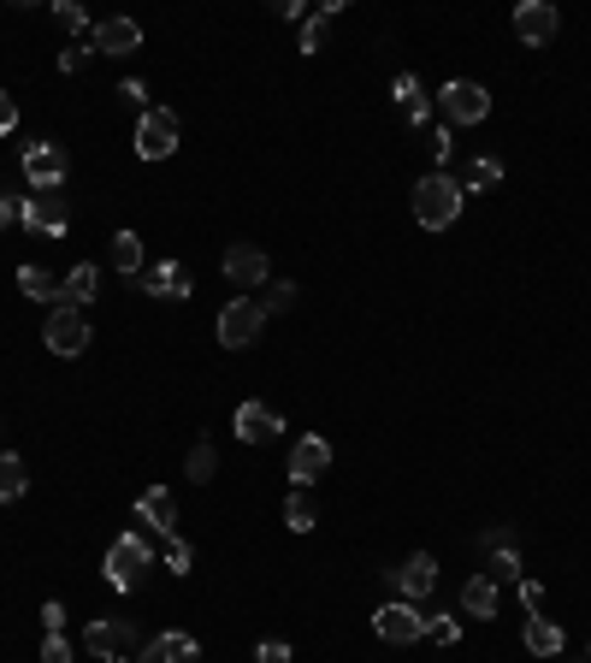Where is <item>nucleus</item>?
I'll use <instances>...</instances> for the list:
<instances>
[{
	"instance_id": "nucleus-1",
	"label": "nucleus",
	"mask_w": 591,
	"mask_h": 663,
	"mask_svg": "<svg viewBox=\"0 0 591 663\" xmlns=\"http://www.w3.org/2000/svg\"><path fill=\"white\" fill-rule=\"evenodd\" d=\"M456 214H462V184L449 173H426L421 184H414V219H421L426 231L456 226Z\"/></svg>"
},
{
	"instance_id": "nucleus-2",
	"label": "nucleus",
	"mask_w": 591,
	"mask_h": 663,
	"mask_svg": "<svg viewBox=\"0 0 591 663\" xmlns=\"http://www.w3.org/2000/svg\"><path fill=\"white\" fill-rule=\"evenodd\" d=\"M143 569H154V551L143 533H118L107 546V563H101V574H107L113 592H131L136 581H143Z\"/></svg>"
},
{
	"instance_id": "nucleus-3",
	"label": "nucleus",
	"mask_w": 591,
	"mask_h": 663,
	"mask_svg": "<svg viewBox=\"0 0 591 663\" xmlns=\"http://www.w3.org/2000/svg\"><path fill=\"white\" fill-rule=\"evenodd\" d=\"M260 332H267V309H260L255 297H231L219 309V344L225 350H249V344H260Z\"/></svg>"
},
{
	"instance_id": "nucleus-4",
	"label": "nucleus",
	"mask_w": 591,
	"mask_h": 663,
	"mask_svg": "<svg viewBox=\"0 0 591 663\" xmlns=\"http://www.w3.org/2000/svg\"><path fill=\"white\" fill-rule=\"evenodd\" d=\"M136 155L143 160H172L178 155V113L148 107L143 118H136Z\"/></svg>"
},
{
	"instance_id": "nucleus-5",
	"label": "nucleus",
	"mask_w": 591,
	"mask_h": 663,
	"mask_svg": "<svg viewBox=\"0 0 591 663\" xmlns=\"http://www.w3.org/2000/svg\"><path fill=\"white\" fill-rule=\"evenodd\" d=\"M65 173H72V160H65L60 143H24V184H30V196H37V190H60Z\"/></svg>"
},
{
	"instance_id": "nucleus-6",
	"label": "nucleus",
	"mask_w": 591,
	"mask_h": 663,
	"mask_svg": "<svg viewBox=\"0 0 591 663\" xmlns=\"http://www.w3.org/2000/svg\"><path fill=\"white\" fill-rule=\"evenodd\" d=\"M42 344L54 355H83V350H90V320H83V309L60 302V309L48 314V327H42Z\"/></svg>"
},
{
	"instance_id": "nucleus-7",
	"label": "nucleus",
	"mask_w": 591,
	"mask_h": 663,
	"mask_svg": "<svg viewBox=\"0 0 591 663\" xmlns=\"http://www.w3.org/2000/svg\"><path fill=\"white\" fill-rule=\"evenodd\" d=\"M438 107H444L449 125H485V113H491V95H485L479 83L456 77V83H444V90H438Z\"/></svg>"
},
{
	"instance_id": "nucleus-8",
	"label": "nucleus",
	"mask_w": 591,
	"mask_h": 663,
	"mask_svg": "<svg viewBox=\"0 0 591 663\" xmlns=\"http://www.w3.org/2000/svg\"><path fill=\"white\" fill-rule=\"evenodd\" d=\"M385 581L403 592L408 604L426 599V592H438V557H432V551H414V557H403L396 569H385Z\"/></svg>"
},
{
	"instance_id": "nucleus-9",
	"label": "nucleus",
	"mask_w": 591,
	"mask_h": 663,
	"mask_svg": "<svg viewBox=\"0 0 591 663\" xmlns=\"http://www.w3.org/2000/svg\"><path fill=\"white\" fill-rule=\"evenodd\" d=\"M83 645H90L95 657H136L148 640L136 634V622H125V617H118V622H90V634H83Z\"/></svg>"
},
{
	"instance_id": "nucleus-10",
	"label": "nucleus",
	"mask_w": 591,
	"mask_h": 663,
	"mask_svg": "<svg viewBox=\"0 0 591 663\" xmlns=\"http://www.w3.org/2000/svg\"><path fill=\"white\" fill-rule=\"evenodd\" d=\"M373 634L385 640V645H414V640H426V617L408 599H396V604H385L373 617Z\"/></svg>"
},
{
	"instance_id": "nucleus-11",
	"label": "nucleus",
	"mask_w": 591,
	"mask_h": 663,
	"mask_svg": "<svg viewBox=\"0 0 591 663\" xmlns=\"http://www.w3.org/2000/svg\"><path fill=\"white\" fill-rule=\"evenodd\" d=\"M65 226H72V214H65V196L60 190L24 196V231L30 237H65Z\"/></svg>"
},
{
	"instance_id": "nucleus-12",
	"label": "nucleus",
	"mask_w": 591,
	"mask_h": 663,
	"mask_svg": "<svg viewBox=\"0 0 591 663\" xmlns=\"http://www.w3.org/2000/svg\"><path fill=\"white\" fill-rule=\"evenodd\" d=\"M325 468H332V445H325L320 433H302V438H296V450H290V486L308 491Z\"/></svg>"
},
{
	"instance_id": "nucleus-13",
	"label": "nucleus",
	"mask_w": 591,
	"mask_h": 663,
	"mask_svg": "<svg viewBox=\"0 0 591 663\" xmlns=\"http://www.w3.org/2000/svg\"><path fill=\"white\" fill-rule=\"evenodd\" d=\"M231 433L242 438V445H272V438L284 433V415H278V410H267V403H237Z\"/></svg>"
},
{
	"instance_id": "nucleus-14",
	"label": "nucleus",
	"mask_w": 591,
	"mask_h": 663,
	"mask_svg": "<svg viewBox=\"0 0 591 663\" xmlns=\"http://www.w3.org/2000/svg\"><path fill=\"white\" fill-rule=\"evenodd\" d=\"M556 30H562V12H556L550 0H527V7H515V37L527 48L556 42Z\"/></svg>"
},
{
	"instance_id": "nucleus-15",
	"label": "nucleus",
	"mask_w": 591,
	"mask_h": 663,
	"mask_svg": "<svg viewBox=\"0 0 591 663\" xmlns=\"http://www.w3.org/2000/svg\"><path fill=\"white\" fill-rule=\"evenodd\" d=\"M143 284L148 297H160V302H189V291H196V279H189V267H178V261H154V267H143Z\"/></svg>"
},
{
	"instance_id": "nucleus-16",
	"label": "nucleus",
	"mask_w": 591,
	"mask_h": 663,
	"mask_svg": "<svg viewBox=\"0 0 591 663\" xmlns=\"http://www.w3.org/2000/svg\"><path fill=\"white\" fill-rule=\"evenodd\" d=\"M90 48L95 54H136V48H143V24L136 19H101L90 30Z\"/></svg>"
},
{
	"instance_id": "nucleus-17",
	"label": "nucleus",
	"mask_w": 591,
	"mask_h": 663,
	"mask_svg": "<svg viewBox=\"0 0 591 663\" xmlns=\"http://www.w3.org/2000/svg\"><path fill=\"white\" fill-rule=\"evenodd\" d=\"M225 279L242 284V291H255V284H272V267H267V255H260V249L237 244V249H225Z\"/></svg>"
},
{
	"instance_id": "nucleus-18",
	"label": "nucleus",
	"mask_w": 591,
	"mask_h": 663,
	"mask_svg": "<svg viewBox=\"0 0 591 663\" xmlns=\"http://www.w3.org/2000/svg\"><path fill=\"white\" fill-rule=\"evenodd\" d=\"M201 657V645H196V634H154L143 652H136V663H196Z\"/></svg>"
},
{
	"instance_id": "nucleus-19",
	"label": "nucleus",
	"mask_w": 591,
	"mask_h": 663,
	"mask_svg": "<svg viewBox=\"0 0 591 663\" xmlns=\"http://www.w3.org/2000/svg\"><path fill=\"white\" fill-rule=\"evenodd\" d=\"M136 521H148L154 533H178V498H172L166 486H154V491H143V498H136Z\"/></svg>"
},
{
	"instance_id": "nucleus-20",
	"label": "nucleus",
	"mask_w": 591,
	"mask_h": 663,
	"mask_svg": "<svg viewBox=\"0 0 591 663\" xmlns=\"http://www.w3.org/2000/svg\"><path fill=\"white\" fill-rule=\"evenodd\" d=\"M391 95H396V107H403L408 125H426V118H432V101H426V90H421V77H414V72L396 77V83H391Z\"/></svg>"
},
{
	"instance_id": "nucleus-21",
	"label": "nucleus",
	"mask_w": 591,
	"mask_h": 663,
	"mask_svg": "<svg viewBox=\"0 0 591 663\" xmlns=\"http://www.w3.org/2000/svg\"><path fill=\"white\" fill-rule=\"evenodd\" d=\"M19 291L24 297H37V302H65V279L60 273H48V267H19Z\"/></svg>"
},
{
	"instance_id": "nucleus-22",
	"label": "nucleus",
	"mask_w": 591,
	"mask_h": 663,
	"mask_svg": "<svg viewBox=\"0 0 591 663\" xmlns=\"http://www.w3.org/2000/svg\"><path fill=\"white\" fill-rule=\"evenodd\" d=\"M520 640H527V652L532 657H556V652H562V628H556L550 617H527V634H520Z\"/></svg>"
},
{
	"instance_id": "nucleus-23",
	"label": "nucleus",
	"mask_w": 591,
	"mask_h": 663,
	"mask_svg": "<svg viewBox=\"0 0 591 663\" xmlns=\"http://www.w3.org/2000/svg\"><path fill=\"white\" fill-rule=\"evenodd\" d=\"M462 617H479V622L497 617V587L485 581V574H474V581L462 587Z\"/></svg>"
},
{
	"instance_id": "nucleus-24",
	"label": "nucleus",
	"mask_w": 591,
	"mask_h": 663,
	"mask_svg": "<svg viewBox=\"0 0 591 663\" xmlns=\"http://www.w3.org/2000/svg\"><path fill=\"white\" fill-rule=\"evenodd\" d=\"M24 491H30V468H24V456H19V450H0V504L24 498Z\"/></svg>"
},
{
	"instance_id": "nucleus-25",
	"label": "nucleus",
	"mask_w": 591,
	"mask_h": 663,
	"mask_svg": "<svg viewBox=\"0 0 591 663\" xmlns=\"http://www.w3.org/2000/svg\"><path fill=\"white\" fill-rule=\"evenodd\" d=\"M95 291H101V267H95V261H77L72 273H65V302H72V309H83Z\"/></svg>"
},
{
	"instance_id": "nucleus-26",
	"label": "nucleus",
	"mask_w": 591,
	"mask_h": 663,
	"mask_svg": "<svg viewBox=\"0 0 591 663\" xmlns=\"http://www.w3.org/2000/svg\"><path fill=\"white\" fill-rule=\"evenodd\" d=\"M343 12V0H325V12H308V24H302V54H320L325 37H332V19Z\"/></svg>"
},
{
	"instance_id": "nucleus-27",
	"label": "nucleus",
	"mask_w": 591,
	"mask_h": 663,
	"mask_svg": "<svg viewBox=\"0 0 591 663\" xmlns=\"http://www.w3.org/2000/svg\"><path fill=\"white\" fill-rule=\"evenodd\" d=\"M485 581H491V587H520V557H515V546L485 551Z\"/></svg>"
},
{
	"instance_id": "nucleus-28",
	"label": "nucleus",
	"mask_w": 591,
	"mask_h": 663,
	"mask_svg": "<svg viewBox=\"0 0 591 663\" xmlns=\"http://www.w3.org/2000/svg\"><path fill=\"white\" fill-rule=\"evenodd\" d=\"M113 267H118V273H125V279H143V237H136V231H118L113 237Z\"/></svg>"
},
{
	"instance_id": "nucleus-29",
	"label": "nucleus",
	"mask_w": 591,
	"mask_h": 663,
	"mask_svg": "<svg viewBox=\"0 0 591 663\" xmlns=\"http://www.w3.org/2000/svg\"><path fill=\"white\" fill-rule=\"evenodd\" d=\"M284 527H290V533H314V527H320V504L308 498L302 486H296L290 504H284Z\"/></svg>"
},
{
	"instance_id": "nucleus-30",
	"label": "nucleus",
	"mask_w": 591,
	"mask_h": 663,
	"mask_svg": "<svg viewBox=\"0 0 591 663\" xmlns=\"http://www.w3.org/2000/svg\"><path fill=\"white\" fill-rule=\"evenodd\" d=\"M497 184H502V160L479 155V160H474V173H467V184H462V196H467V190H479V196H485V190H497Z\"/></svg>"
},
{
	"instance_id": "nucleus-31",
	"label": "nucleus",
	"mask_w": 591,
	"mask_h": 663,
	"mask_svg": "<svg viewBox=\"0 0 591 663\" xmlns=\"http://www.w3.org/2000/svg\"><path fill=\"white\" fill-rule=\"evenodd\" d=\"M214 463H219V456H214V445H207V438H201V445L184 456V474H189V480H196V486H207V480H214Z\"/></svg>"
},
{
	"instance_id": "nucleus-32",
	"label": "nucleus",
	"mask_w": 591,
	"mask_h": 663,
	"mask_svg": "<svg viewBox=\"0 0 591 663\" xmlns=\"http://www.w3.org/2000/svg\"><path fill=\"white\" fill-rule=\"evenodd\" d=\"M54 19L72 30V37H83V30H90V12H83L77 0H54Z\"/></svg>"
},
{
	"instance_id": "nucleus-33",
	"label": "nucleus",
	"mask_w": 591,
	"mask_h": 663,
	"mask_svg": "<svg viewBox=\"0 0 591 663\" xmlns=\"http://www.w3.org/2000/svg\"><path fill=\"white\" fill-rule=\"evenodd\" d=\"M189 563H196V551H189L184 539L172 533V546H166V574H189Z\"/></svg>"
},
{
	"instance_id": "nucleus-34",
	"label": "nucleus",
	"mask_w": 591,
	"mask_h": 663,
	"mask_svg": "<svg viewBox=\"0 0 591 663\" xmlns=\"http://www.w3.org/2000/svg\"><path fill=\"white\" fill-rule=\"evenodd\" d=\"M426 634L438 640V645H456L462 640V622L456 617H426Z\"/></svg>"
},
{
	"instance_id": "nucleus-35",
	"label": "nucleus",
	"mask_w": 591,
	"mask_h": 663,
	"mask_svg": "<svg viewBox=\"0 0 591 663\" xmlns=\"http://www.w3.org/2000/svg\"><path fill=\"white\" fill-rule=\"evenodd\" d=\"M260 309H267V314H284V309H296V284H272V291L260 297Z\"/></svg>"
},
{
	"instance_id": "nucleus-36",
	"label": "nucleus",
	"mask_w": 591,
	"mask_h": 663,
	"mask_svg": "<svg viewBox=\"0 0 591 663\" xmlns=\"http://www.w3.org/2000/svg\"><path fill=\"white\" fill-rule=\"evenodd\" d=\"M42 663H72V645H65V634H48V640H42Z\"/></svg>"
},
{
	"instance_id": "nucleus-37",
	"label": "nucleus",
	"mask_w": 591,
	"mask_h": 663,
	"mask_svg": "<svg viewBox=\"0 0 591 663\" xmlns=\"http://www.w3.org/2000/svg\"><path fill=\"white\" fill-rule=\"evenodd\" d=\"M90 54H95V48H65V54H60V72H65V77L83 72V65H90Z\"/></svg>"
},
{
	"instance_id": "nucleus-38",
	"label": "nucleus",
	"mask_w": 591,
	"mask_h": 663,
	"mask_svg": "<svg viewBox=\"0 0 591 663\" xmlns=\"http://www.w3.org/2000/svg\"><path fill=\"white\" fill-rule=\"evenodd\" d=\"M19 125V101H12V90H0V137Z\"/></svg>"
},
{
	"instance_id": "nucleus-39",
	"label": "nucleus",
	"mask_w": 591,
	"mask_h": 663,
	"mask_svg": "<svg viewBox=\"0 0 591 663\" xmlns=\"http://www.w3.org/2000/svg\"><path fill=\"white\" fill-rule=\"evenodd\" d=\"M7 226H24V201L0 196V231H7Z\"/></svg>"
},
{
	"instance_id": "nucleus-40",
	"label": "nucleus",
	"mask_w": 591,
	"mask_h": 663,
	"mask_svg": "<svg viewBox=\"0 0 591 663\" xmlns=\"http://www.w3.org/2000/svg\"><path fill=\"white\" fill-rule=\"evenodd\" d=\"M426 148H432V160H438V173H444V160H449V148H456V143H449V131L438 125V131H432V143H426Z\"/></svg>"
},
{
	"instance_id": "nucleus-41",
	"label": "nucleus",
	"mask_w": 591,
	"mask_h": 663,
	"mask_svg": "<svg viewBox=\"0 0 591 663\" xmlns=\"http://www.w3.org/2000/svg\"><path fill=\"white\" fill-rule=\"evenodd\" d=\"M42 628H48V634H60V628H65V604H60V599L42 604Z\"/></svg>"
},
{
	"instance_id": "nucleus-42",
	"label": "nucleus",
	"mask_w": 591,
	"mask_h": 663,
	"mask_svg": "<svg viewBox=\"0 0 591 663\" xmlns=\"http://www.w3.org/2000/svg\"><path fill=\"white\" fill-rule=\"evenodd\" d=\"M255 663H290V645H284V640H267V645L255 652Z\"/></svg>"
},
{
	"instance_id": "nucleus-43",
	"label": "nucleus",
	"mask_w": 591,
	"mask_h": 663,
	"mask_svg": "<svg viewBox=\"0 0 591 663\" xmlns=\"http://www.w3.org/2000/svg\"><path fill=\"white\" fill-rule=\"evenodd\" d=\"M520 604H527V617H538V604H545V587H538V581H520Z\"/></svg>"
},
{
	"instance_id": "nucleus-44",
	"label": "nucleus",
	"mask_w": 591,
	"mask_h": 663,
	"mask_svg": "<svg viewBox=\"0 0 591 663\" xmlns=\"http://www.w3.org/2000/svg\"><path fill=\"white\" fill-rule=\"evenodd\" d=\"M118 95H125L131 107H143V113H148V90H143V83H136V77H131V83H118Z\"/></svg>"
},
{
	"instance_id": "nucleus-45",
	"label": "nucleus",
	"mask_w": 591,
	"mask_h": 663,
	"mask_svg": "<svg viewBox=\"0 0 591 663\" xmlns=\"http://www.w3.org/2000/svg\"><path fill=\"white\" fill-rule=\"evenodd\" d=\"M278 19H290V24H308V7H302V0H284V7H278Z\"/></svg>"
},
{
	"instance_id": "nucleus-46",
	"label": "nucleus",
	"mask_w": 591,
	"mask_h": 663,
	"mask_svg": "<svg viewBox=\"0 0 591 663\" xmlns=\"http://www.w3.org/2000/svg\"><path fill=\"white\" fill-rule=\"evenodd\" d=\"M497 546H515V533H509V527H491V533H485V551H497Z\"/></svg>"
},
{
	"instance_id": "nucleus-47",
	"label": "nucleus",
	"mask_w": 591,
	"mask_h": 663,
	"mask_svg": "<svg viewBox=\"0 0 591 663\" xmlns=\"http://www.w3.org/2000/svg\"><path fill=\"white\" fill-rule=\"evenodd\" d=\"M101 663H136V657H101Z\"/></svg>"
}]
</instances>
